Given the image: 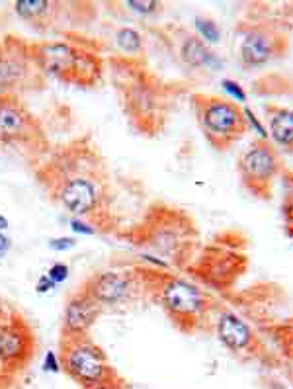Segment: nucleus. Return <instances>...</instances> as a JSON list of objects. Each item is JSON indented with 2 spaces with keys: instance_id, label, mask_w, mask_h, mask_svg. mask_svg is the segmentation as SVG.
<instances>
[{
  "instance_id": "obj_1",
  "label": "nucleus",
  "mask_w": 293,
  "mask_h": 389,
  "mask_svg": "<svg viewBox=\"0 0 293 389\" xmlns=\"http://www.w3.org/2000/svg\"><path fill=\"white\" fill-rule=\"evenodd\" d=\"M49 198L76 219L100 218L110 198V171L88 143L59 149L37 171Z\"/></svg>"
},
{
  "instance_id": "obj_2",
  "label": "nucleus",
  "mask_w": 293,
  "mask_h": 389,
  "mask_svg": "<svg viewBox=\"0 0 293 389\" xmlns=\"http://www.w3.org/2000/svg\"><path fill=\"white\" fill-rule=\"evenodd\" d=\"M32 51L43 77H53L81 88H92L102 79V59L81 46L49 41L32 46Z\"/></svg>"
},
{
  "instance_id": "obj_3",
  "label": "nucleus",
  "mask_w": 293,
  "mask_h": 389,
  "mask_svg": "<svg viewBox=\"0 0 293 389\" xmlns=\"http://www.w3.org/2000/svg\"><path fill=\"white\" fill-rule=\"evenodd\" d=\"M0 143L20 153L39 154L46 151V133L37 118L18 96L0 100Z\"/></svg>"
},
{
  "instance_id": "obj_4",
  "label": "nucleus",
  "mask_w": 293,
  "mask_h": 389,
  "mask_svg": "<svg viewBox=\"0 0 293 389\" xmlns=\"http://www.w3.org/2000/svg\"><path fill=\"white\" fill-rule=\"evenodd\" d=\"M41 77L43 73L37 67L29 44L0 36V100L36 88V81Z\"/></svg>"
},
{
  "instance_id": "obj_5",
  "label": "nucleus",
  "mask_w": 293,
  "mask_h": 389,
  "mask_svg": "<svg viewBox=\"0 0 293 389\" xmlns=\"http://www.w3.org/2000/svg\"><path fill=\"white\" fill-rule=\"evenodd\" d=\"M63 350L64 370L81 381L84 388H94L110 381V366L106 360V354L100 346H96L86 336H64L61 346Z\"/></svg>"
},
{
  "instance_id": "obj_6",
  "label": "nucleus",
  "mask_w": 293,
  "mask_h": 389,
  "mask_svg": "<svg viewBox=\"0 0 293 389\" xmlns=\"http://www.w3.org/2000/svg\"><path fill=\"white\" fill-rule=\"evenodd\" d=\"M196 100L202 102L196 112H198L200 126L211 141H231L245 131L247 119L245 114L237 108V104L223 98H210V96Z\"/></svg>"
},
{
  "instance_id": "obj_7",
  "label": "nucleus",
  "mask_w": 293,
  "mask_h": 389,
  "mask_svg": "<svg viewBox=\"0 0 293 389\" xmlns=\"http://www.w3.org/2000/svg\"><path fill=\"white\" fill-rule=\"evenodd\" d=\"M133 288H135V278L131 276V272L104 270L84 282L81 290L86 291L100 308H104V305H118L131 298Z\"/></svg>"
},
{
  "instance_id": "obj_8",
  "label": "nucleus",
  "mask_w": 293,
  "mask_h": 389,
  "mask_svg": "<svg viewBox=\"0 0 293 389\" xmlns=\"http://www.w3.org/2000/svg\"><path fill=\"white\" fill-rule=\"evenodd\" d=\"M278 172V159L268 143H254L240 157V174L248 188H268Z\"/></svg>"
},
{
  "instance_id": "obj_9",
  "label": "nucleus",
  "mask_w": 293,
  "mask_h": 389,
  "mask_svg": "<svg viewBox=\"0 0 293 389\" xmlns=\"http://www.w3.org/2000/svg\"><path fill=\"white\" fill-rule=\"evenodd\" d=\"M102 308L84 290L73 294L64 305V336H86Z\"/></svg>"
},
{
  "instance_id": "obj_10",
  "label": "nucleus",
  "mask_w": 293,
  "mask_h": 389,
  "mask_svg": "<svg viewBox=\"0 0 293 389\" xmlns=\"http://www.w3.org/2000/svg\"><path fill=\"white\" fill-rule=\"evenodd\" d=\"M165 308L176 317H193L203 309V294L186 280H168L161 291Z\"/></svg>"
},
{
  "instance_id": "obj_11",
  "label": "nucleus",
  "mask_w": 293,
  "mask_h": 389,
  "mask_svg": "<svg viewBox=\"0 0 293 389\" xmlns=\"http://www.w3.org/2000/svg\"><path fill=\"white\" fill-rule=\"evenodd\" d=\"M32 348V336L26 327H0V360L4 366H18L26 360Z\"/></svg>"
},
{
  "instance_id": "obj_12",
  "label": "nucleus",
  "mask_w": 293,
  "mask_h": 389,
  "mask_svg": "<svg viewBox=\"0 0 293 389\" xmlns=\"http://www.w3.org/2000/svg\"><path fill=\"white\" fill-rule=\"evenodd\" d=\"M278 41L270 32H248L247 37L240 44V59L248 67H258V65L268 63L275 55Z\"/></svg>"
},
{
  "instance_id": "obj_13",
  "label": "nucleus",
  "mask_w": 293,
  "mask_h": 389,
  "mask_svg": "<svg viewBox=\"0 0 293 389\" xmlns=\"http://www.w3.org/2000/svg\"><path fill=\"white\" fill-rule=\"evenodd\" d=\"M217 335H219L221 343L225 344L231 350H243L250 344V329L248 325L237 317L235 313H225L219 319V325H217Z\"/></svg>"
},
{
  "instance_id": "obj_14",
  "label": "nucleus",
  "mask_w": 293,
  "mask_h": 389,
  "mask_svg": "<svg viewBox=\"0 0 293 389\" xmlns=\"http://www.w3.org/2000/svg\"><path fill=\"white\" fill-rule=\"evenodd\" d=\"M182 61L192 69H205V71H217L221 67V59L211 51L210 47L203 44L198 37H188L184 41L182 49Z\"/></svg>"
},
{
  "instance_id": "obj_15",
  "label": "nucleus",
  "mask_w": 293,
  "mask_h": 389,
  "mask_svg": "<svg viewBox=\"0 0 293 389\" xmlns=\"http://www.w3.org/2000/svg\"><path fill=\"white\" fill-rule=\"evenodd\" d=\"M270 136L278 145L293 147V110H275L270 118Z\"/></svg>"
},
{
  "instance_id": "obj_16",
  "label": "nucleus",
  "mask_w": 293,
  "mask_h": 389,
  "mask_svg": "<svg viewBox=\"0 0 293 389\" xmlns=\"http://www.w3.org/2000/svg\"><path fill=\"white\" fill-rule=\"evenodd\" d=\"M116 46L125 51V53H139L143 49V39H141V34L133 27H121L116 34Z\"/></svg>"
},
{
  "instance_id": "obj_17",
  "label": "nucleus",
  "mask_w": 293,
  "mask_h": 389,
  "mask_svg": "<svg viewBox=\"0 0 293 389\" xmlns=\"http://www.w3.org/2000/svg\"><path fill=\"white\" fill-rule=\"evenodd\" d=\"M193 24H196V29H198V34L202 36V41H205V44H211V46L219 44L221 29H219V26H217V24L213 22V20L198 16V18L193 20Z\"/></svg>"
},
{
  "instance_id": "obj_18",
  "label": "nucleus",
  "mask_w": 293,
  "mask_h": 389,
  "mask_svg": "<svg viewBox=\"0 0 293 389\" xmlns=\"http://www.w3.org/2000/svg\"><path fill=\"white\" fill-rule=\"evenodd\" d=\"M69 274H71V270H69V266L64 263H55L47 270V276L55 282V284H63V282L69 278Z\"/></svg>"
},
{
  "instance_id": "obj_19",
  "label": "nucleus",
  "mask_w": 293,
  "mask_h": 389,
  "mask_svg": "<svg viewBox=\"0 0 293 389\" xmlns=\"http://www.w3.org/2000/svg\"><path fill=\"white\" fill-rule=\"evenodd\" d=\"M125 6L133 10V12H137V14H143V16L155 14L156 10L161 8L158 2H125Z\"/></svg>"
},
{
  "instance_id": "obj_20",
  "label": "nucleus",
  "mask_w": 293,
  "mask_h": 389,
  "mask_svg": "<svg viewBox=\"0 0 293 389\" xmlns=\"http://www.w3.org/2000/svg\"><path fill=\"white\" fill-rule=\"evenodd\" d=\"M223 91L227 92L229 96L237 100V102H247V92L243 91V86L235 81H223Z\"/></svg>"
},
{
  "instance_id": "obj_21",
  "label": "nucleus",
  "mask_w": 293,
  "mask_h": 389,
  "mask_svg": "<svg viewBox=\"0 0 293 389\" xmlns=\"http://www.w3.org/2000/svg\"><path fill=\"white\" fill-rule=\"evenodd\" d=\"M76 241H74L73 237H57V239H51L49 241V249H53V251H71Z\"/></svg>"
},
{
  "instance_id": "obj_22",
  "label": "nucleus",
  "mask_w": 293,
  "mask_h": 389,
  "mask_svg": "<svg viewBox=\"0 0 293 389\" xmlns=\"http://www.w3.org/2000/svg\"><path fill=\"white\" fill-rule=\"evenodd\" d=\"M71 229H73L74 233H83V235H94L96 233V227H92L90 223H86L83 219H71Z\"/></svg>"
},
{
  "instance_id": "obj_23",
  "label": "nucleus",
  "mask_w": 293,
  "mask_h": 389,
  "mask_svg": "<svg viewBox=\"0 0 293 389\" xmlns=\"http://www.w3.org/2000/svg\"><path fill=\"white\" fill-rule=\"evenodd\" d=\"M57 288V284L53 280H51V278H49V276H41V278H39V280H37V284H36V291L37 294H47V291H53Z\"/></svg>"
},
{
  "instance_id": "obj_24",
  "label": "nucleus",
  "mask_w": 293,
  "mask_h": 389,
  "mask_svg": "<svg viewBox=\"0 0 293 389\" xmlns=\"http://www.w3.org/2000/svg\"><path fill=\"white\" fill-rule=\"evenodd\" d=\"M43 370H46L47 374H59V370H61V366H59V360H57V356L53 352L47 354L46 362H43Z\"/></svg>"
},
{
  "instance_id": "obj_25",
  "label": "nucleus",
  "mask_w": 293,
  "mask_h": 389,
  "mask_svg": "<svg viewBox=\"0 0 293 389\" xmlns=\"http://www.w3.org/2000/svg\"><path fill=\"white\" fill-rule=\"evenodd\" d=\"M243 114H245V118L250 119V124H252V127H254V129H257V131H258V133H260V136H262V137L268 136V133H266V129H264V127L260 126V121H258V119L254 118V114H252V112H250V110H245V112H243Z\"/></svg>"
},
{
  "instance_id": "obj_26",
  "label": "nucleus",
  "mask_w": 293,
  "mask_h": 389,
  "mask_svg": "<svg viewBox=\"0 0 293 389\" xmlns=\"http://www.w3.org/2000/svg\"><path fill=\"white\" fill-rule=\"evenodd\" d=\"M8 249H10V239L4 235V233H0V258L8 253Z\"/></svg>"
},
{
  "instance_id": "obj_27",
  "label": "nucleus",
  "mask_w": 293,
  "mask_h": 389,
  "mask_svg": "<svg viewBox=\"0 0 293 389\" xmlns=\"http://www.w3.org/2000/svg\"><path fill=\"white\" fill-rule=\"evenodd\" d=\"M285 213H287L289 221H293V194L287 198V202H285Z\"/></svg>"
},
{
  "instance_id": "obj_28",
  "label": "nucleus",
  "mask_w": 293,
  "mask_h": 389,
  "mask_svg": "<svg viewBox=\"0 0 293 389\" xmlns=\"http://www.w3.org/2000/svg\"><path fill=\"white\" fill-rule=\"evenodd\" d=\"M6 229H8V219L0 213V231H6Z\"/></svg>"
},
{
  "instance_id": "obj_29",
  "label": "nucleus",
  "mask_w": 293,
  "mask_h": 389,
  "mask_svg": "<svg viewBox=\"0 0 293 389\" xmlns=\"http://www.w3.org/2000/svg\"><path fill=\"white\" fill-rule=\"evenodd\" d=\"M90 389H114L110 385V381H106V383H100V385H94V388H90Z\"/></svg>"
}]
</instances>
